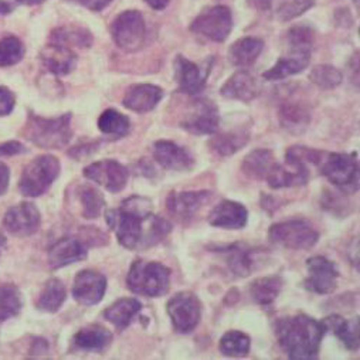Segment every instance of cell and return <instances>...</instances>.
Listing matches in <instances>:
<instances>
[{
	"label": "cell",
	"instance_id": "6da1fadb",
	"mask_svg": "<svg viewBox=\"0 0 360 360\" xmlns=\"http://www.w3.org/2000/svg\"><path fill=\"white\" fill-rule=\"evenodd\" d=\"M105 220L118 243L132 251L153 247L172 233V224L153 214L152 200L139 195L127 198L118 209L107 210Z\"/></svg>",
	"mask_w": 360,
	"mask_h": 360
},
{
	"label": "cell",
	"instance_id": "7a4b0ae2",
	"mask_svg": "<svg viewBox=\"0 0 360 360\" xmlns=\"http://www.w3.org/2000/svg\"><path fill=\"white\" fill-rule=\"evenodd\" d=\"M326 332L322 321H316L307 314L281 318L276 323L278 345L292 360L316 359Z\"/></svg>",
	"mask_w": 360,
	"mask_h": 360
},
{
	"label": "cell",
	"instance_id": "3957f363",
	"mask_svg": "<svg viewBox=\"0 0 360 360\" xmlns=\"http://www.w3.org/2000/svg\"><path fill=\"white\" fill-rule=\"evenodd\" d=\"M170 268L158 261L135 259L127 276L128 290L141 297L159 298L170 288Z\"/></svg>",
	"mask_w": 360,
	"mask_h": 360
},
{
	"label": "cell",
	"instance_id": "277c9868",
	"mask_svg": "<svg viewBox=\"0 0 360 360\" xmlns=\"http://www.w3.org/2000/svg\"><path fill=\"white\" fill-rule=\"evenodd\" d=\"M72 114L67 112L57 118H43L29 114L22 135L43 149H63L72 138Z\"/></svg>",
	"mask_w": 360,
	"mask_h": 360
},
{
	"label": "cell",
	"instance_id": "5b68a950",
	"mask_svg": "<svg viewBox=\"0 0 360 360\" xmlns=\"http://www.w3.org/2000/svg\"><path fill=\"white\" fill-rule=\"evenodd\" d=\"M321 174L345 195H353L359 189L357 153L325 152L318 166Z\"/></svg>",
	"mask_w": 360,
	"mask_h": 360
},
{
	"label": "cell",
	"instance_id": "8992f818",
	"mask_svg": "<svg viewBox=\"0 0 360 360\" xmlns=\"http://www.w3.org/2000/svg\"><path fill=\"white\" fill-rule=\"evenodd\" d=\"M61 170V163L54 155H40L34 158L23 170L19 180V191L26 198L44 195L56 182Z\"/></svg>",
	"mask_w": 360,
	"mask_h": 360
},
{
	"label": "cell",
	"instance_id": "52a82bcc",
	"mask_svg": "<svg viewBox=\"0 0 360 360\" xmlns=\"http://www.w3.org/2000/svg\"><path fill=\"white\" fill-rule=\"evenodd\" d=\"M268 240L276 245L294 251L311 250L319 241V231L307 219H290L269 227Z\"/></svg>",
	"mask_w": 360,
	"mask_h": 360
},
{
	"label": "cell",
	"instance_id": "ba28073f",
	"mask_svg": "<svg viewBox=\"0 0 360 360\" xmlns=\"http://www.w3.org/2000/svg\"><path fill=\"white\" fill-rule=\"evenodd\" d=\"M166 312L177 333L193 332L202 319V302L192 291H180L166 304Z\"/></svg>",
	"mask_w": 360,
	"mask_h": 360
},
{
	"label": "cell",
	"instance_id": "9c48e42d",
	"mask_svg": "<svg viewBox=\"0 0 360 360\" xmlns=\"http://www.w3.org/2000/svg\"><path fill=\"white\" fill-rule=\"evenodd\" d=\"M111 36L118 49L127 53L138 51L146 39V25L141 12L125 11L111 25Z\"/></svg>",
	"mask_w": 360,
	"mask_h": 360
},
{
	"label": "cell",
	"instance_id": "30bf717a",
	"mask_svg": "<svg viewBox=\"0 0 360 360\" xmlns=\"http://www.w3.org/2000/svg\"><path fill=\"white\" fill-rule=\"evenodd\" d=\"M214 64V58L209 57L203 60L200 64H196L186 58L185 56H177L173 63L174 68V79L179 85V89L184 94L191 97L199 96L205 91L209 75L212 72Z\"/></svg>",
	"mask_w": 360,
	"mask_h": 360
},
{
	"label": "cell",
	"instance_id": "8fae6325",
	"mask_svg": "<svg viewBox=\"0 0 360 360\" xmlns=\"http://www.w3.org/2000/svg\"><path fill=\"white\" fill-rule=\"evenodd\" d=\"M233 25L231 11L227 6H214L192 22L191 32L213 43H224L233 30Z\"/></svg>",
	"mask_w": 360,
	"mask_h": 360
},
{
	"label": "cell",
	"instance_id": "7c38bea8",
	"mask_svg": "<svg viewBox=\"0 0 360 360\" xmlns=\"http://www.w3.org/2000/svg\"><path fill=\"white\" fill-rule=\"evenodd\" d=\"M308 277L304 281V288L316 295H329L336 291L340 277L336 262L323 257L314 255L307 259Z\"/></svg>",
	"mask_w": 360,
	"mask_h": 360
},
{
	"label": "cell",
	"instance_id": "4fadbf2b",
	"mask_svg": "<svg viewBox=\"0 0 360 360\" xmlns=\"http://www.w3.org/2000/svg\"><path fill=\"white\" fill-rule=\"evenodd\" d=\"M82 174L110 193L122 192L129 180V170L125 165L114 159H104L84 167Z\"/></svg>",
	"mask_w": 360,
	"mask_h": 360
},
{
	"label": "cell",
	"instance_id": "5bb4252c",
	"mask_svg": "<svg viewBox=\"0 0 360 360\" xmlns=\"http://www.w3.org/2000/svg\"><path fill=\"white\" fill-rule=\"evenodd\" d=\"M179 125L192 135H213L220 128V111L212 100H198Z\"/></svg>",
	"mask_w": 360,
	"mask_h": 360
},
{
	"label": "cell",
	"instance_id": "9a60e30c",
	"mask_svg": "<svg viewBox=\"0 0 360 360\" xmlns=\"http://www.w3.org/2000/svg\"><path fill=\"white\" fill-rule=\"evenodd\" d=\"M214 198L210 191L170 192L166 200L167 212L179 221L188 223L193 220Z\"/></svg>",
	"mask_w": 360,
	"mask_h": 360
},
{
	"label": "cell",
	"instance_id": "2e32d148",
	"mask_svg": "<svg viewBox=\"0 0 360 360\" xmlns=\"http://www.w3.org/2000/svg\"><path fill=\"white\" fill-rule=\"evenodd\" d=\"M212 251L224 257L229 269L236 277L245 278L252 274L259 262V255L265 254L266 250L252 248L244 243H234L214 247Z\"/></svg>",
	"mask_w": 360,
	"mask_h": 360
},
{
	"label": "cell",
	"instance_id": "e0dca14e",
	"mask_svg": "<svg viewBox=\"0 0 360 360\" xmlns=\"http://www.w3.org/2000/svg\"><path fill=\"white\" fill-rule=\"evenodd\" d=\"M107 287V277L98 269H81L74 278L72 298L82 307H94L104 300Z\"/></svg>",
	"mask_w": 360,
	"mask_h": 360
},
{
	"label": "cell",
	"instance_id": "ac0fdd59",
	"mask_svg": "<svg viewBox=\"0 0 360 360\" xmlns=\"http://www.w3.org/2000/svg\"><path fill=\"white\" fill-rule=\"evenodd\" d=\"M152 155L159 166L172 172H189L196 165V159L188 148L172 141H156L152 146Z\"/></svg>",
	"mask_w": 360,
	"mask_h": 360
},
{
	"label": "cell",
	"instance_id": "d6986e66",
	"mask_svg": "<svg viewBox=\"0 0 360 360\" xmlns=\"http://www.w3.org/2000/svg\"><path fill=\"white\" fill-rule=\"evenodd\" d=\"M41 226V214L36 205L23 202L9 209L4 219L6 231L16 237H29L39 231Z\"/></svg>",
	"mask_w": 360,
	"mask_h": 360
},
{
	"label": "cell",
	"instance_id": "ffe728a7",
	"mask_svg": "<svg viewBox=\"0 0 360 360\" xmlns=\"http://www.w3.org/2000/svg\"><path fill=\"white\" fill-rule=\"evenodd\" d=\"M86 255L88 244L82 238L64 237L49 248L47 261L51 269H60L85 259Z\"/></svg>",
	"mask_w": 360,
	"mask_h": 360
},
{
	"label": "cell",
	"instance_id": "44dd1931",
	"mask_svg": "<svg viewBox=\"0 0 360 360\" xmlns=\"http://www.w3.org/2000/svg\"><path fill=\"white\" fill-rule=\"evenodd\" d=\"M163 97L165 91L155 84H135L127 89L122 105L132 112L146 114L153 111Z\"/></svg>",
	"mask_w": 360,
	"mask_h": 360
},
{
	"label": "cell",
	"instance_id": "7402d4cb",
	"mask_svg": "<svg viewBox=\"0 0 360 360\" xmlns=\"http://www.w3.org/2000/svg\"><path fill=\"white\" fill-rule=\"evenodd\" d=\"M207 223L223 230H243L248 223V210L234 200H221L207 216Z\"/></svg>",
	"mask_w": 360,
	"mask_h": 360
},
{
	"label": "cell",
	"instance_id": "603a6c76",
	"mask_svg": "<svg viewBox=\"0 0 360 360\" xmlns=\"http://www.w3.org/2000/svg\"><path fill=\"white\" fill-rule=\"evenodd\" d=\"M221 97L241 103H251L259 96V84L247 70L236 71L220 88Z\"/></svg>",
	"mask_w": 360,
	"mask_h": 360
},
{
	"label": "cell",
	"instance_id": "cb8c5ba5",
	"mask_svg": "<svg viewBox=\"0 0 360 360\" xmlns=\"http://www.w3.org/2000/svg\"><path fill=\"white\" fill-rule=\"evenodd\" d=\"M40 60L43 67L57 77L68 75L75 70L78 63V57L72 49L51 41L41 50Z\"/></svg>",
	"mask_w": 360,
	"mask_h": 360
},
{
	"label": "cell",
	"instance_id": "d4e9b609",
	"mask_svg": "<svg viewBox=\"0 0 360 360\" xmlns=\"http://www.w3.org/2000/svg\"><path fill=\"white\" fill-rule=\"evenodd\" d=\"M209 146L217 156L229 158L241 150L251 138V127H231L213 134Z\"/></svg>",
	"mask_w": 360,
	"mask_h": 360
},
{
	"label": "cell",
	"instance_id": "484cf974",
	"mask_svg": "<svg viewBox=\"0 0 360 360\" xmlns=\"http://www.w3.org/2000/svg\"><path fill=\"white\" fill-rule=\"evenodd\" d=\"M278 162L269 149H254L241 162V172L251 180H266L273 173Z\"/></svg>",
	"mask_w": 360,
	"mask_h": 360
},
{
	"label": "cell",
	"instance_id": "4316f807",
	"mask_svg": "<svg viewBox=\"0 0 360 360\" xmlns=\"http://www.w3.org/2000/svg\"><path fill=\"white\" fill-rule=\"evenodd\" d=\"M114 335L103 325L93 323L81 328L72 338L74 346L84 352H104L112 342Z\"/></svg>",
	"mask_w": 360,
	"mask_h": 360
},
{
	"label": "cell",
	"instance_id": "83f0119b",
	"mask_svg": "<svg viewBox=\"0 0 360 360\" xmlns=\"http://www.w3.org/2000/svg\"><path fill=\"white\" fill-rule=\"evenodd\" d=\"M312 53H302V51H290L288 56L281 57L276 65L266 70L262 74V78L266 81H280L288 78L291 75L302 72L311 63Z\"/></svg>",
	"mask_w": 360,
	"mask_h": 360
},
{
	"label": "cell",
	"instance_id": "f1b7e54d",
	"mask_svg": "<svg viewBox=\"0 0 360 360\" xmlns=\"http://www.w3.org/2000/svg\"><path fill=\"white\" fill-rule=\"evenodd\" d=\"M322 322L326 326V330H332L335 336L343 343V346L350 352L359 350V318L345 319L340 315H330Z\"/></svg>",
	"mask_w": 360,
	"mask_h": 360
},
{
	"label": "cell",
	"instance_id": "f546056e",
	"mask_svg": "<svg viewBox=\"0 0 360 360\" xmlns=\"http://www.w3.org/2000/svg\"><path fill=\"white\" fill-rule=\"evenodd\" d=\"M142 311V304L136 298H121L111 304L104 311V318L110 323H112L120 332L125 330L134 319Z\"/></svg>",
	"mask_w": 360,
	"mask_h": 360
},
{
	"label": "cell",
	"instance_id": "4dcf8cb0",
	"mask_svg": "<svg viewBox=\"0 0 360 360\" xmlns=\"http://www.w3.org/2000/svg\"><path fill=\"white\" fill-rule=\"evenodd\" d=\"M284 287V278L280 276H268V277H259L255 278L250 284V297L251 300L261 305V307H269L273 305L277 298L280 297Z\"/></svg>",
	"mask_w": 360,
	"mask_h": 360
},
{
	"label": "cell",
	"instance_id": "1f68e13d",
	"mask_svg": "<svg viewBox=\"0 0 360 360\" xmlns=\"http://www.w3.org/2000/svg\"><path fill=\"white\" fill-rule=\"evenodd\" d=\"M264 50V41L257 37H243L229 49V61L240 68L252 65Z\"/></svg>",
	"mask_w": 360,
	"mask_h": 360
},
{
	"label": "cell",
	"instance_id": "d6a6232c",
	"mask_svg": "<svg viewBox=\"0 0 360 360\" xmlns=\"http://www.w3.org/2000/svg\"><path fill=\"white\" fill-rule=\"evenodd\" d=\"M281 127L292 135H301L311 124V112L307 107L297 103H285L280 110Z\"/></svg>",
	"mask_w": 360,
	"mask_h": 360
},
{
	"label": "cell",
	"instance_id": "836d02e7",
	"mask_svg": "<svg viewBox=\"0 0 360 360\" xmlns=\"http://www.w3.org/2000/svg\"><path fill=\"white\" fill-rule=\"evenodd\" d=\"M75 195L81 206V214L86 220L98 219L107 206V200L103 193L91 185L78 186Z\"/></svg>",
	"mask_w": 360,
	"mask_h": 360
},
{
	"label": "cell",
	"instance_id": "e575fe53",
	"mask_svg": "<svg viewBox=\"0 0 360 360\" xmlns=\"http://www.w3.org/2000/svg\"><path fill=\"white\" fill-rule=\"evenodd\" d=\"M65 300H67V290L63 281L58 278H50L44 284L39 295V300L36 302V307L43 312L56 314L64 305Z\"/></svg>",
	"mask_w": 360,
	"mask_h": 360
},
{
	"label": "cell",
	"instance_id": "d590c367",
	"mask_svg": "<svg viewBox=\"0 0 360 360\" xmlns=\"http://www.w3.org/2000/svg\"><path fill=\"white\" fill-rule=\"evenodd\" d=\"M51 43L63 44L70 49H89L94 43L91 32L78 26H63L56 29L50 36Z\"/></svg>",
	"mask_w": 360,
	"mask_h": 360
},
{
	"label": "cell",
	"instance_id": "8d00e7d4",
	"mask_svg": "<svg viewBox=\"0 0 360 360\" xmlns=\"http://www.w3.org/2000/svg\"><path fill=\"white\" fill-rule=\"evenodd\" d=\"M100 132L111 139H121L131 132V120L120 111L105 110L98 118Z\"/></svg>",
	"mask_w": 360,
	"mask_h": 360
},
{
	"label": "cell",
	"instance_id": "74e56055",
	"mask_svg": "<svg viewBox=\"0 0 360 360\" xmlns=\"http://www.w3.org/2000/svg\"><path fill=\"white\" fill-rule=\"evenodd\" d=\"M325 150H319L315 148H308L302 145L290 146L285 152V162L288 166L294 169H309L311 166L318 167Z\"/></svg>",
	"mask_w": 360,
	"mask_h": 360
},
{
	"label": "cell",
	"instance_id": "f35d334b",
	"mask_svg": "<svg viewBox=\"0 0 360 360\" xmlns=\"http://www.w3.org/2000/svg\"><path fill=\"white\" fill-rule=\"evenodd\" d=\"M219 349L227 357H245L251 349V339L241 330H227L219 342Z\"/></svg>",
	"mask_w": 360,
	"mask_h": 360
},
{
	"label": "cell",
	"instance_id": "ab89813d",
	"mask_svg": "<svg viewBox=\"0 0 360 360\" xmlns=\"http://www.w3.org/2000/svg\"><path fill=\"white\" fill-rule=\"evenodd\" d=\"M23 307L22 292L16 285L0 287V322L18 316Z\"/></svg>",
	"mask_w": 360,
	"mask_h": 360
},
{
	"label": "cell",
	"instance_id": "60d3db41",
	"mask_svg": "<svg viewBox=\"0 0 360 360\" xmlns=\"http://www.w3.org/2000/svg\"><path fill=\"white\" fill-rule=\"evenodd\" d=\"M26 47L16 36H6L0 39V67H11L23 60Z\"/></svg>",
	"mask_w": 360,
	"mask_h": 360
},
{
	"label": "cell",
	"instance_id": "b9f144b4",
	"mask_svg": "<svg viewBox=\"0 0 360 360\" xmlns=\"http://www.w3.org/2000/svg\"><path fill=\"white\" fill-rule=\"evenodd\" d=\"M315 6V0H276V18L291 22Z\"/></svg>",
	"mask_w": 360,
	"mask_h": 360
},
{
	"label": "cell",
	"instance_id": "7bdbcfd3",
	"mask_svg": "<svg viewBox=\"0 0 360 360\" xmlns=\"http://www.w3.org/2000/svg\"><path fill=\"white\" fill-rule=\"evenodd\" d=\"M309 79L321 89H333L342 84L343 75L333 65L319 64L311 70Z\"/></svg>",
	"mask_w": 360,
	"mask_h": 360
},
{
	"label": "cell",
	"instance_id": "ee69618b",
	"mask_svg": "<svg viewBox=\"0 0 360 360\" xmlns=\"http://www.w3.org/2000/svg\"><path fill=\"white\" fill-rule=\"evenodd\" d=\"M314 39H315L314 30L308 26L292 27L287 34V41H288V46H290V51L312 53Z\"/></svg>",
	"mask_w": 360,
	"mask_h": 360
},
{
	"label": "cell",
	"instance_id": "f6af8a7d",
	"mask_svg": "<svg viewBox=\"0 0 360 360\" xmlns=\"http://www.w3.org/2000/svg\"><path fill=\"white\" fill-rule=\"evenodd\" d=\"M322 207L329 212L333 216H338L340 219H345L352 210H350V203L346 199V195L343 192H329L325 191L322 195Z\"/></svg>",
	"mask_w": 360,
	"mask_h": 360
},
{
	"label": "cell",
	"instance_id": "bcb514c9",
	"mask_svg": "<svg viewBox=\"0 0 360 360\" xmlns=\"http://www.w3.org/2000/svg\"><path fill=\"white\" fill-rule=\"evenodd\" d=\"M104 143V141H93V142H86V143H81L74 146L72 149L68 150V156L74 158L75 160H81L84 158L91 156L93 153H96L101 145Z\"/></svg>",
	"mask_w": 360,
	"mask_h": 360
},
{
	"label": "cell",
	"instance_id": "7dc6e473",
	"mask_svg": "<svg viewBox=\"0 0 360 360\" xmlns=\"http://www.w3.org/2000/svg\"><path fill=\"white\" fill-rule=\"evenodd\" d=\"M16 105V97L8 86L0 85V117L9 115Z\"/></svg>",
	"mask_w": 360,
	"mask_h": 360
},
{
	"label": "cell",
	"instance_id": "c3c4849f",
	"mask_svg": "<svg viewBox=\"0 0 360 360\" xmlns=\"http://www.w3.org/2000/svg\"><path fill=\"white\" fill-rule=\"evenodd\" d=\"M26 148L22 142L19 141H9L0 145V156H15V155H20L25 153Z\"/></svg>",
	"mask_w": 360,
	"mask_h": 360
},
{
	"label": "cell",
	"instance_id": "681fc988",
	"mask_svg": "<svg viewBox=\"0 0 360 360\" xmlns=\"http://www.w3.org/2000/svg\"><path fill=\"white\" fill-rule=\"evenodd\" d=\"M11 182V169L6 163L0 162V196H4L9 189Z\"/></svg>",
	"mask_w": 360,
	"mask_h": 360
},
{
	"label": "cell",
	"instance_id": "f907efd6",
	"mask_svg": "<svg viewBox=\"0 0 360 360\" xmlns=\"http://www.w3.org/2000/svg\"><path fill=\"white\" fill-rule=\"evenodd\" d=\"M112 0H79V4L82 6H85L86 9L93 11V12H101L103 9H105Z\"/></svg>",
	"mask_w": 360,
	"mask_h": 360
},
{
	"label": "cell",
	"instance_id": "816d5d0a",
	"mask_svg": "<svg viewBox=\"0 0 360 360\" xmlns=\"http://www.w3.org/2000/svg\"><path fill=\"white\" fill-rule=\"evenodd\" d=\"M261 205H262V209H268V207H271L273 210H276L278 206V202H277V199L276 198H273V196H269V195H265V193H262V196H261Z\"/></svg>",
	"mask_w": 360,
	"mask_h": 360
},
{
	"label": "cell",
	"instance_id": "f5cc1de1",
	"mask_svg": "<svg viewBox=\"0 0 360 360\" xmlns=\"http://www.w3.org/2000/svg\"><path fill=\"white\" fill-rule=\"evenodd\" d=\"M139 165H141V167H139V169H141V172H142L146 177H149V179H150V177H153V174L156 173V170H155V167H153L152 162H148L146 159H142Z\"/></svg>",
	"mask_w": 360,
	"mask_h": 360
},
{
	"label": "cell",
	"instance_id": "db71d44e",
	"mask_svg": "<svg viewBox=\"0 0 360 360\" xmlns=\"http://www.w3.org/2000/svg\"><path fill=\"white\" fill-rule=\"evenodd\" d=\"M145 4L150 6L153 11H163L169 6L170 0H145Z\"/></svg>",
	"mask_w": 360,
	"mask_h": 360
},
{
	"label": "cell",
	"instance_id": "11a10c76",
	"mask_svg": "<svg viewBox=\"0 0 360 360\" xmlns=\"http://www.w3.org/2000/svg\"><path fill=\"white\" fill-rule=\"evenodd\" d=\"M15 11V6L8 0H0V16L11 15Z\"/></svg>",
	"mask_w": 360,
	"mask_h": 360
},
{
	"label": "cell",
	"instance_id": "9f6ffc18",
	"mask_svg": "<svg viewBox=\"0 0 360 360\" xmlns=\"http://www.w3.org/2000/svg\"><path fill=\"white\" fill-rule=\"evenodd\" d=\"M16 2L20 5H26V6H34V5L44 4V2H47V0H16Z\"/></svg>",
	"mask_w": 360,
	"mask_h": 360
},
{
	"label": "cell",
	"instance_id": "6f0895ef",
	"mask_svg": "<svg viewBox=\"0 0 360 360\" xmlns=\"http://www.w3.org/2000/svg\"><path fill=\"white\" fill-rule=\"evenodd\" d=\"M6 245H8V240L2 233H0V257H2V252L5 251Z\"/></svg>",
	"mask_w": 360,
	"mask_h": 360
}]
</instances>
